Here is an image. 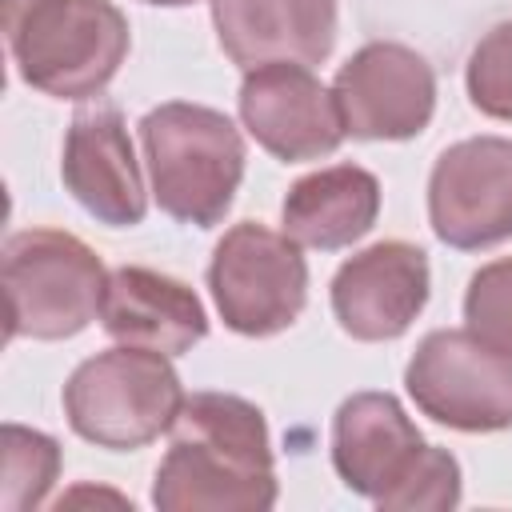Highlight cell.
<instances>
[{"label":"cell","instance_id":"obj_6","mask_svg":"<svg viewBox=\"0 0 512 512\" xmlns=\"http://www.w3.org/2000/svg\"><path fill=\"white\" fill-rule=\"evenodd\" d=\"M220 320L240 336H276L296 324L308 300V264L288 232L240 220L224 232L208 264Z\"/></svg>","mask_w":512,"mask_h":512},{"label":"cell","instance_id":"obj_14","mask_svg":"<svg viewBox=\"0 0 512 512\" xmlns=\"http://www.w3.org/2000/svg\"><path fill=\"white\" fill-rule=\"evenodd\" d=\"M212 24L232 64H320L336 44V0H212Z\"/></svg>","mask_w":512,"mask_h":512},{"label":"cell","instance_id":"obj_16","mask_svg":"<svg viewBox=\"0 0 512 512\" xmlns=\"http://www.w3.org/2000/svg\"><path fill=\"white\" fill-rule=\"evenodd\" d=\"M280 216H284V232L304 248H320V252L348 248L380 216V180L360 164L320 168L288 188Z\"/></svg>","mask_w":512,"mask_h":512},{"label":"cell","instance_id":"obj_7","mask_svg":"<svg viewBox=\"0 0 512 512\" xmlns=\"http://www.w3.org/2000/svg\"><path fill=\"white\" fill-rule=\"evenodd\" d=\"M412 404L456 432L512 428V356L468 328H436L404 368Z\"/></svg>","mask_w":512,"mask_h":512},{"label":"cell","instance_id":"obj_3","mask_svg":"<svg viewBox=\"0 0 512 512\" xmlns=\"http://www.w3.org/2000/svg\"><path fill=\"white\" fill-rule=\"evenodd\" d=\"M140 140L156 204L180 224H220L244 176L236 124L216 108L168 100L140 120Z\"/></svg>","mask_w":512,"mask_h":512},{"label":"cell","instance_id":"obj_20","mask_svg":"<svg viewBox=\"0 0 512 512\" xmlns=\"http://www.w3.org/2000/svg\"><path fill=\"white\" fill-rule=\"evenodd\" d=\"M144 4H160V8H184V4H196V0H144Z\"/></svg>","mask_w":512,"mask_h":512},{"label":"cell","instance_id":"obj_5","mask_svg":"<svg viewBox=\"0 0 512 512\" xmlns=\"http://www.w3.org/2000/svg\"><path fill=\"white\" fill-rule=\"evenodd\" d=\"M108 272L72 232L24 228L4 240L8 340H68L84 332L104 304Z\"/></svg>","mask_w":512,"mask_h":512},{"label":"cell","instance_id":"obj_2","mask_svg":"<svg viewBox=\"0 0 512 512\" xmlns=\"http://www.w3.org/2000/svg\"><path fill=\"white\" fill-rule=\"evenodd\" d=\"M4 32L28 88L88 100L128 56V20L112 0H4Z\"/></svg>","mask_w":512,"mask_h":512},{"label":"cell","instance_id":"obj_18","mask_svg":"<svg viewBox=\"0 0 512 512\" xmlns=\"http://www.w3.org/2000/svg\"><path fill=\"white\" fill-rule=\"evenodd\" d=\"M468 96L492 120H512V20L488 28L468 56Z\"/></svg>","mask_w":512,"mask_h":512},{"label":"cell","instance_id":"obj_17","mask_svg":"<svg viewBox=\"0 0 512 512\" xmlns=\"http://www.w3.org/2000/svg\"><path fill=\"white\" fill-rule=\"evenodd\" d=\"M60 472V444L36 428L4 424V492L0 504L8 512L36 508Z\"/></svg>","mask_w":512,"mask_h":512},{"label":"cell","instance_id":"obj_11","mask_svg":"<svg viewBox=\"0 0 512 512\" xmlns=\"http://www.w3.org/2000/svg\"><path fill=\"white\" fill-rule=\"evenodd\" d=\"M240 120L264 152L288 164L320 160L348 136L332 88H324L308 64L292 60H272L244 72Z\"/></svg>","mask_w":512,"mask_h":512},{"label":"cell","instance_id":"obj_15","mask_svg":"<svg viewBox=\"0 0 512 512\" xmlns=\"http://www.w3.org/2000/svg\"><path fill=\"white\" fill-rule=\"evenodd\" d=\"M100 324L112 340L164 356H180L208 336V316L200 296L188 284L140 264H124L108 272Z\"/></svg>","mask_w":512,"mask_h":512},{"label":"cell","instance_id":"obj_1","mask_svg":"<svg viewBox=\"0 0 512 512\" xmlns=\"http://www.w3.org/2000/svg\"><path fill=\"white\" fill-rule=\"evenodd\" d=\"M160 512H264L276 504L264 412L232 392L184 396L172 448L156 468Z\"/></svg>","mask_w":512,"mask_h":512},{"label":"cell","instance_id":"obj_12","mask_svg":"<svg viewBox=\"0 0 512 512\" xmlns=\"http://www.w3.org/2000/svg\"><path fill=\"white\" fill-rule=\"evenodd\" d=\"M428 304V256L408 240H380L332 276V312L352 340L380 344L412 328Z\"/></svg>","mask_w":512,"mask_h":512},{"label":"cell","instance_id":"obj_4","mask_svg":"<svg viewBox=\"0 0 512 512\" xmlns=\"http://www.w3.org/2000/svg\"><path fill=\"white\" fill-rule=\"evenodd\" d=\"M184 408V388L164 352L108 348L84 360L64 384V416L88 444L132 452L172 432Z\"/></svg>","mask_w":512,"mask_h":512},{"label":"cell","instance_id":"obj_13","mask_svg":"<svg viewBox=\"0 0 512 512\" xmlns=\"http://www.w3.org/2000/svg\"><path fill=\"white\" fill-rule=\"evenodd\" d=\"M60 176L64 188L76 196V204L108 228H132L148 212L124 116L108 100L84 104L72 116L64 136Z\"/></svg>","mask_w":512,"mask_h":512},{"label":"cell","instance_id":"obj_8","mask_svg":"<svg viewBox=\"0 0 512 512\" xmlns=\"http://www.w3.org/2000/svg\"><path fill=\"white\" fill-rule=\"evenodd\" d=\"M436 456L392 392H356L332 420L336 476L364 500L400 512L416 476Z\"/></svg>","mask_w":512,"mask_h":512},{"label":"cell","instance_id":"obj_9","mask_svg":"<svg viewBox=\"0 0 512 512\" xmlns=\"http://www.w3.org/2000/svg\"><path fill=\"white\" fill-rule=\"evenodd\" d=\"M428 220L436 240L480 252L512 236V140L472 136L440 152L428 176Z\"/></svg>","mask_w":512,"mask_h":512},{"label":"cell","instance_id":"obj_19","mask_svg":"<svg viewBox=\"0 0 512 512\" xmlns=\"http://www.w3.org/2000/svg\"><path fill=\"white\" fill-rule=\"evenodd\" d=\"M468 332L512 356V256L484 264L464 292Z\"/></svg>","mask_w":512,"mask_h":512},{"label":"cell","instance_id":"obj_10","mask_svg":"<svg viewBox=\"0 0 512 512\" xmlns=\"http://www.w3.org/2000/svg\"><path fill=\"white\" fill-rule=\"evenodd\" d=\"M332 96L348 136L412 140L432 120L436 72L420 52L392 40H372L340 64Z\"/></svg>","mask_w":512,"mask_h":512}]
</instances>
